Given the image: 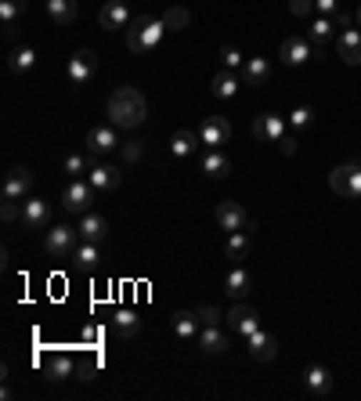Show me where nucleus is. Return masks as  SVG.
<instances>
[{
	"label": "nucleus",
	"mask_w": 361,
	"mask_h": 401,
	"mask_svg": "<svg viewBox=\"0 0 361 401\" xmlns=\"http://www.w3.org/2000/svg\"><path fill=\"white\" fill-rule=\"evenodd\" d=\"M315 11H318V15H329V19H332V15L340 11V0H315Z\"/></svg>",
	"instance_id": "45"
},
{
	"label": "nucleus",
	"mask_w": 361,
	"mask_h": 401,
	"mask_svg": "<svg viewBox=\"0 0 361 401\" xmlns=\"http://www.w3.org/2000/svg\"><path fill=\"white\" fill-rule=\"evenodd\" d=\"M163 22H166V29H170V33H180V29H188V26H192V11H188V8H180V4H173V8H166V11H163Z\"/></svg>",
	"instance_id": "34"
},
{
	"label": "nucleus",
	"mask_w": 361,
	"mask_h": 401,
	"mask_svg": "<svg viewBox=\"0 0 361 401\" xmlns=\"http://www.w3.org/2000/svg\"><path fill=\"white\" fill-rule=\"evenodd\" d=\"M98 336H101V333H98V325H87V329H83V340H87V343H94Z\"/></svg>",
	"instance_id": "49"
},
{
	"label": "nucleus",
	"mask_w": 361,
	"mask_h": 401,
	"mask_svg": "<svg viewBox=\"0 0 361 401\" xmlns=\"http://www.w3.org/2000/svg\"><path fill=\"white\" fill-rule=\"evenodd\" d=\"M80 239L101 246V243L108 239V217H101V213H94V210L80 213Z\"/></svg>",
	"instance_id": "16"
},
{
	"label": "nucleus",
	"mask_w": 361,
	"mask_h": 401,
	"mask_svg": "<svg viewBox=\"0 0 361 401\" xmlns=\"http://www.w3.org/2000/svg\"><path fill=\"white\" fill-rule=\"evenodd\" d=\"M199 145H203L199 131H173V138H170V152H173L177 159L195 156V152H199Z\"/></svg>",
	"instance_id": "24"
},
{
	"label": "nucleus",
	"mask_w": 361,
	"mask_h": 401,
	"mask_svg": "<svg viewBox=\"0 0 361 401\" xmlns=\"http://www.w3.org/2000/svg\"><path fill=\"white\" fill-rule=\"evenodd\" d=\"M195 315H199V322L203 325H220V318H228L220 308H213V304H203V308H195Z\"/></svg>",
	"instance_id": "41"
},
{
	"label": "nucleus",
	"mask_w": 361,
	"mask_h": 401,
	"mask_svg": "<svg viewBox=\"0 0 361 401\" xmlns=\"http://www.w3.org/2000/svg\"><path fill=\"white\" fill-rule=\"evenodd\" d=\"M66 76H69V83L73 87H83V83H91L94 76H98V54L91 51V47H80L73 59H69V66H66Z\"/></svg>",
	"instance_id": "4"
},
{
	"label": "nucleus",
	"mask_w": 361,
	"mask_h": 401,
	"mask_svg": "<svg viewBox=\"0 0 361 401\" xmlns=\"http://www.w3.org/2000/svg\"><path fill=\"white\" fill-rule=\"evenodd\" d=\"M199 329H203V322H199L195 311H177V315H173V336H177V340H195Z\"/></svg>",
	"instance_id": "27"
},
{
	"label": "nucleus",
	"mask_w": 361,
	"mask_h": 401,
	"mask_svg": "<svg viewBox=\"0 0 361 401\" xmlns=\"http://www.w3.org/2000/svg\"><path fill=\"white\" fill-rule=\"evenodd\" d=\"M119 152H123V163H138L145 156V141L141 138H131V141H123V148H119Z\"/></svg>",
	"instance_id": "40"
},
{
	"label": "nucleus",
	"mask_w": 361,
	"mask_h": 401,
	"mask_svg": "<svg viewBox=\"0 0 361 401\" xmlns=\"http://www.w3.org/2000/svg\"><path fill=\"white\" fill-rule=\"evenodd\" d=\"M98 365H101L98 358H87V362H80V365H76V372H80V380H94V372H98Z\"/></svg>",
	"instance_id": "44"
},
{
	"label": "nucleus",
	"mask_w": 361,
	"mask_h": 401,
	"mask_svg": "<svg viewBox=\"0 0 361 401\" xmlns=\"http://www.w3.org/2000/svg\"><path fill=\"white\" fill-rule=\"evenodd\" d=\"M253 138L257 141H282L285 138V116L278 112H264V116L253 120Z\"/></svg>",
	"instance_id": "14"
},
{
	"label": "nucleus",
	"mask_w": 361,
	"mask_h": 401,
	"mask_svg": "<svg viewBox=\"0 0 361 401\" xmlns=\"http://www.w3.org/2000/svg\"><path fill=\"white\" fill-rule=\"evenodd\" d=\"M47 15L58 26H73L80 15V0H47Z\"/></svg>",
	"instance_id": "25"
},
{
	"label": "nucleus",
	"mask_w": 361,
	"mask_h": 401,
	"mask_svg": "<svg viewBox=\"0 0 361 401\" xmlns=\"http://www.w3.org/2000/svg\"><path fill=\"white\" fill-rule=\"evenodd\" d=\"M278 59H282V66L296 69V66H304V62L315 59V47H311V40H304V36H285L282 47H278Z\"/></svg>",
	"instance_id": "6"
},
{
	"label": "nucleus",
	"mask_w": 361,
	"mask_h": 401,
	"mask_svg": "<svg viewBox=\"0 0 361 401\" xmlns=\"http://www.w3.org/2000/svg\"><path fill=\"white\" fill-rule=\"evenodd\" d=\"M250 239H253L250 232H231L228 243H224V257H228V260H243V257L250 253Z\"/></svg>",
	"instance_id": "32"
},
{
	"label": "nucleus",
	"mask_w": 361,
	"mask_h": 401,
	"mask_svg": "<svg viewBox=\"0 0 361 401\" xmlns=\"http://www.w3.org/2000/svg\"><path fill=\"white\" fill-rule=\"evenodd\" d=\"M0 217H4V220H19V199H4V206H0Z\"/></svg>",
	"instance_id": "46"
},
{
	"label": "nucleus",
	"mask_w": 361,
	"mask_h": 401,
	"mask_svg": "<svg viewBox=\"0 0 361 401\" xmlns=\"http://www.w3.org/2000/svg\"><path fill=\"white\" fill-rule=\"evenodd\" d=\"M347 199H361V166H357V163H354L350 185H347Z\"/></svg>",
	"instance_id": "43"
},
{
	"label": "nucleus",
	"mask_w": 361,
	"mask_h": 401,
	"mask_svg": "<svg viewBox=\"0 0 361 401\" xmlns=\"http://www.w3.org/2000/svg\"><path fill=\"white\" fill-rule=\"evenodd\" d=\"M228 325H231L238 336H250L253 329H260V315H257V308H250V304H243V300H235V308L228 311Z\"/></svg>",
	"instance_id": "10"
},
{
	"label": "nucleus",
	"mask_w": 361,
	"mask_h": 401,
	"mask_svg": "<svg viewBox=\"0 0 361 401\" xmlns=\"http://www.w3.org/2000/svg\"><path fill=\"white\" fill-rule=\"evenodd\" d=\"M131 22H134V15H131V8L123 4V0H108V4L98 11V26H101V29H108V33L127 29Z\"/></svg>",
	"instance_id": "7"
},
{
	"label": "nucleus",
	"mask_w": 361,
	"mask_h": 401,
	"mask_svg": "<svg viewBox=\"0 0 361 401\" xmlns=\"http://www.w3.org/2000/svg\"><path fill=\"white\" fill-rule=\"evenodd\" d=\"M336 51L347 66H361V29H343L336 36Z\"/></svg>",
	"instance_id": "20"
},
{
	"label": "nucleus",
	"mask_w": 361,
	"mask_h": 401,
	"mask_svg": "<svg viewBox=\"0 0 361 401\" xmlns=\"http://www.w3.org/2000/svg\"><path fill=\"white\" fill-rule=\"evenodd\" d=\"M94 203H98V188H94L87 178H73V181L66 185V192H62L66 213H87Z\"/></svg>",
	"instance_id": "3"
},
{
	"label": "nucleus",
	"mask_w": 361,
	"mask_h": 401,
	"mask_svg": "<svg viewBox=\"0 0 361 401\" xmlns=\"http://www.w3.org/2000/svg\"><path fill=\"white\" fill-rule=\"evenodd\" d=\"M87 148H91L94 156H105V152L119 148L116 127H112V123H105V127H91V131H87Z\"/></svg>",
	"instance_id": "21"
},
{
	"label": "nucleus",
	"mask_w": 361,
	"mask_h": 401,
	"mask_svg": "<svg viewBox=\"0 0 361 401\" xmlns=\"http://www.w3.org/2000/svg\"><path fill=\"white\" fill-rule=\"evenodd\" d=\"M33 188V170L29 166H11L4 178V199H26Z\"/></svg>",
	"instance_id": "15"
},
{
	"label": "nucleus",
	"mask_w": 361,
	"mask_h": 401,
	"mask_svg": "<svg viewBox=\"0 0 361 401\" xmlns=\"http://www.w3.org/2000/svg\"><path fill=\"white\" fill-rule=\"evenodd\" d=\"M350 174H354V159L350 163H340L332 174H329V188L340 196V199H347V185H350Z\"/></svg>",
	"instance_id": "35"
},
{
	"label": "nucleus",
	"mask_w": 361,
	"mask_h": 401,
	"mask_svg": "<svg viewBox=\"0 0 361 401\" xmlns=\"http://www.w3.org/2000/svg\"><path fill=\"white\" fill-rule=\"evenodd\" d=\"M166 33H170V29H166L163 19H156V15H138V19L127 26V47H131L134 54H148V51L159 47V40H163Z\"/></svg>",
	"instance_id": "2"
},
{
	"label": "nucleus",
	"mask_w": 361,
	"mask_h": 401,
	"mask_svg": "<svg viewBox=\"0 0 361 401\" xmlns=\"http://www.w3.org/2000/svg\"><path fill=\"white\" fill-rule=\"evenodd\" d=\"M73 260H76V268H80V271H94V268H98V260H101V246H98V243H87V239H83V243L76 246Z\"/></svg>",
	"instance_id": "30"
},
{
	"label": "nucleus",
	"mask_w": 361,
	"mask_h": 401,
	"mask_svg": "<svg viewBox=\"0 0 361 401\" xmlns=\"http://www.w3.org/2000/svg\"><path fill=\"white\" fill-rule=\"evenodd\" d=\"M250 290H253V275H250L246 268H238V264H235V268L224 275V293H228L231 300H243Z\"/></svg>",
	"instance_id": "18"
},
{
	"label": "nucleus",
	"mask_w": 361,
	"mask_h": 401,
	"mask_svg": "<svg viewBox=\"0 0 361 401\" xmlns=\"http://www.w3.org/2000/svg\"><path fill=\"white\" fill-rule=\"evenodd\" d=\"M354 26H357V29H361V8H357V15H354Z\"/></svg>",
	"instance_id": "50"
},
{
	"label": "nucleus",
	"mask_w": 361,
	"mask_h": 401,
	"mask_svg": "<svg viewBox=\"0 0 361 401\" xmlns=\"http://www.w3.org/2000/svg\"><path fill=\"white\" fill-rule=\"evenodd\" d=\"M105 112H108V123L116 131H138L145 123V116H148V101H145V94L138 87L123 83V87H116L108 94Z\"/></svg>",
	"instance_id": "1"
},
{
	"label": "nucleus",
	"mask_w": 361,
	"mask_h": 401,
	"mask_svg": "<svg viewBox=\"0 0 361 401\" xmlns=\"http://www.w3.org/2000/svg\"><path fill=\"white\" fill-rule=\"evenodd\" d=\"M332 372L325 369V365H307L304 369V387L311 390V394H318V397H329L332 394Z\"/></svg>",
	"instance_id": "22"
},
{
	"label": "nucleus",
	"mask_w": 361,
	"mask_h": 401,
	"mask_svg": "<svg viewBox=\"0 0 361 401\" xmlns=\"http://www.w3.org/2000/svg\"><path fill=\"white\" fill-rule=\"evenodd\" d=\"M8 69H11L15 76H26V73H33V69H36V51H33L29 44L15 47V51L8 54Z\"/></svg>",
	"instance_id": "26"
},
{
	"label": "nucleus",
	"mask_w": 361,
	"mask_h": 401,
	"mask_svg": "<svg viewBox=\"0 0 361 401\" xmlns=\"http://www.w3.org/2000/svg\"><path fill=\"white\" fill-rule=\"evenodd\" d=\"M246 343H250L253 362H275V358H278V336H275V333L253 329V333L246 336Z\"/></svg>",
	"instance_id": "8"
},
{
	"label": "nucleus",
	"mask_w": 361,
	"mask_h": 401,
	"mask_svg": "<svg viewBox=\"0 0 361 401\" xmlns=\"http://www.w3.org/2000/svg\"><path fill=\"white\" fill-rule=\"evenodd\" d=\"M199 138H203V148H220L231 138V123L224 116H206L199 127Z\"/></svg>",
	"instance_id": "11"
},
{
	"label": "nucleus",
	"mask_w": 361,
	"mask_h": 401,
	"mask_svg": "<svg viewBox=\"0 0 361 401\" xmlns=\"http://www.w3.org/2000/svg\"><path fill=\"white\" fill-rule=\"evenodd\" d=\"M243 76H246V83L250 87H260V83H268L271 80V62L268 59H246V66H243Z\"/></svg>",
	"instance_id": "28"
},
{
	"label": "nucleus",
	"mask_w": 361,
	"mask_h": 401,
	"mask_svg": "<svg viewBox=\"0 0 361 401\" xmlns=\"http://www.w3.org/2000/svg\"><path fill=\"white\" fill-rule=\"evenodd\" d=\"M289 11H293L296 19H307V15L315 11V0H289Z\"/></svg>",
	"instance_id": "42"
},
{
	"label": "nucleus",
	"mask_w": 361,
	"mask_h": 401,
	"mask_svg": "<svg viewBox=\"0 0 361 401\" xmlns=\"http://www.w3.org/2000/svg\"><path fill=\"white\" fill-rule=\"evenodd\" d=\"M87 181L98 188V192H112L123 185V174H119V166H108V163H94V170L87 174Z\"/></svg>",
	"instance_id": "19"
},
{
	"label": "nucleus",
	"mask_w": 361,
	"mask_h": 401,
	"mask_svg": "<svg viewBox=\"0 0 361 401\" xmlns=\"http://www.w3.org/2000/svg\"><path fill=\"white\" fill-rule=\"evenodd\" d=\"M354 163H357V166H361V156H354Z\"/></svg>",
	"instance_id": "51"
},
{
	"label": "nucleus",
	"mask_w": 361,
	"mask_h": 401,
	"mask_svg": "<svg viewBox=\"0 0 361 401\" xmlns=\"http://www.w3.org/2000/svg\"><path fill=\"white\" fill-rule=\"evenodd\" d=\"M289 123H293L296 131H307V127L315 123V112H311L307 105H300V108H293V116H289Z\"/></svg>",
	"instance_id": "39"
},
{
	"label": "nucleus",
	"mask_w": 361,
	"mask_h": 401,
	"mask_svg": "<svg viewBox=\"0 0 361 401\" xmlns=\"http://www.w3.org/2000/svg\"><path fill=\"white\" fill-rule=\"evenodd\" d=\"M76 239H80V228H69V224H58L47 232L44 239V250L51 257H73L76 253Z\"/></svg>",
	"instance_id": "5"
},
{
	"label": "nucleus",
	"mask_w": 361,
	"mask_h": 401,
	"mask_svg": "<svg viewBox=\"0 0 361 401\" xmlns=\"http://www.w3.org/2000/svg\"><path fill=\"white\" fill-rule=\"evenodd\" d=\"M195 347H199L203 355H210V358L228 355V336H224V329H220V325H203V329H199V336H195Z\"/></svg>",
	"instance_id": "12"
},
{
	"label": "nucleus",
	"mask_w": 361,
	"mask_h": 401,
	"mask_svg": "<svg viewBox=\"0 0 361 401\" xmlns=\"http://www.w3.org/2000/svg\"><path fill=\"white\" fill-rule=\"evenodd\" d=\"M29 0H0V22L4 26H15V19L26 11Z\"/></svg>",
	"instance_id": "37"
},
{
	"label": "nucleus",
	"mask_w": 361,
	"mask_h": 401,
	"mask_svg": "<svg viewBox=\"0 0 361 401\" xmlns=\"http://www.w3.org/2000/svg\"><path fill=\"white\" fill-rule=\"evenodd\" d=\"M220 62H224V69H238V66H246L243 51H238L235 44H224V47H220Z\"/></svg>",
	"instance_id": "38"
},
{
	"label": "nucleus",
	"mask_w": 361,
	"mask_h": 401,
	"mask_svg": "<svg viewBox=\"0 0 361 401\" xmlns=\"http://www.w3.org/2000/svg\"><path fill=\"white\" fill-rule=\"evenodd\" d=\"M210 91H213V98H224V101H228V98L238 94V80L231 76V69H220V73L210 80Z\"/></svg>",
	"instance_id": "31"
},
{
	"label": "nucleus",
	"mask_w": 361,
	"mask_h": 401,
	"mask_svg": "<svg viewBox=\"0 0 361 401\" xmlns=\"http://www.w3.org/2000/svg\"><path fill=\"white\" fill-rule=\"evenodd\" d=\"M332 22H336V29H354V19H350V15H343V11H336V15H332Z\"/></svg>",
	"instance_id": "47"
},
{
	"label": "nucleus",
	"mask_w": 361,
	"mask_h": 401,
	"mask_svg": "<svg viewBox=\"0 0 361 401\" xmlns=\"http://www.w3.org/2000/svg\"><path fill=\"white\" fill-rule=\"evenodd\" d=\"M332 29H336V22L329 15H315V22H311V44L315 47H325L332 40Z\"/></svg>",
	"instance_id": "36"
},
{
	"label": "nucleus",
	"mask_w": 361,
	"mask_h": 401,
	"mask_svg": "<svg viewBox=\"0 0 361 401\" xmlns=\"http://www.w3.org/2000/svg\"><path fill=\"white\" fill-rule=\"evenodd\" d=\"M76 358L69 355V351H54V355H47L44 358V369H47V376L54 380V383H66L69 376H76Z\"/></svg>",
	"instance_id": "13"
},
{
	"label": "nucleus",
	"mask_w": 361,
	"mask_h": 401,
	"mask_svg": "<svg viewBox=\"0 0 361 401\" xmlns=\"http://www.w3.org/2000/svg\"><path fill=\"white\" fill-rule=\"evenodd\" d=\"M199 166H203V174H206V178H213V181H220V178H228V174H231V159H228L220 148H206V152H203V159H199Z\"/></svg>",
	"instance_id": "23"
},
{
	"label": "nucleus",
	"mask_w": 361,
	"mask_h": 401,
	"mask_svg": "<svg viewBox=\"0 0 361 401\" xmlns=\"http://www.w3.org/2000/svg\"><path fill=\"white\" fill-rule=\"evenodd\" d=\"M94 163H98V156H94V152H91V156L73 152V156H66V174H69V178H87L91 170H94Z\"/></svg>",
	"instance_id": "33"
},
{
	"label": "nucleus",
	"mask_w": 361,
	"mask_h": 401,
	"mask_svg": "<svg viewBox=\"0 0 361 401\" xmlns=\"http://www.w3.org/2000/svg\"><path fill=\"white\" fill-rule=\"evenodd\" d=\"M278 148H282L285 156H296V138H282V141H278Z\"/></svg>",
	"instance_id": "48"
},
{
	"label": "nucleus",
	"mask_w": 361,
	"mask_h": 401,
	"mask_svg": "<svg viewBox=\"0 0 361 401\" xmlns=\"http://www.w3.org/2000/svg\"><path fill=\"white\" fill-rule=\"evenodd\" d=\"M22 224L26 228H47V203L44 199H26L22 203Z\"/></svg>",
	"instance_id": "29"
},
{
	"label": "nucleus",
	"mask_w": 361,
	"mask_h": 401,
	"mask_svg": "<svg viewBox=\"0 0 361 401\" xmlns=\"http://www.w3.org/2000/svg\"><path fill=\"white\" fill-rule=\"evenodd\" d=\"M213 217H217V224L224 228V232H243V228L250 224V213H246L243 206H238V203H231V199L217 203Z\"/></svg>",
	"instance_id": "9"
},
{
	"label": "nucleus",
	"mask_w": 361,
	"mask_h": 401,
	"mask_svg": "<svg viewBox=\"0 0 361 401\" xmlns=\"http://www.w3.org/2000/svg\"><path fill=\"white\" fill-rule=\"evenodd\" d=\"M108 325H112V333H116L119 340H134V336L141 333V318H138L134 308H119V311L108 318Z\"/></svg>",
	"instance_id": "17"
}]
</instances>
